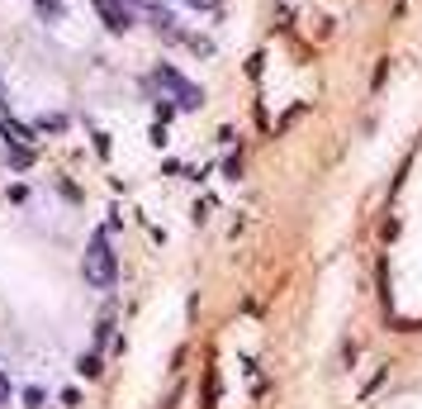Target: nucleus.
Instances as JSON below:
<instances>
[{"mask_svg":"<svg viewBox=\"0 0 422 409\" xmlns=\"http://www.w3.org/2000/svg\"><path fill=\"white\" fill-rule=\"evenodd\" d=\"M114 276H119V267H114V247H109L105 233H95L90 247H86V281H90V286H100V291H109V286H114Z\"/></svg>","mask_w":422,"mask_h":409,"instance_id":"obj_1","label":"nucleus"},{"mask_svg":"<svg viewBox=\"0 0 422 409\" xmlns=\"http://www.w3.org/2000/svg\"><path fill=\"white\" fill-rule=\"evenodd\" d=\"M152 82H157L161 91L171 95V105H181V109H195V105H204V91H200L195 82H185V77L176 72V67H157V72H152Z\"/></svg>","mask_w":422,"mask_h":409,"instance_id":"obj_2","label":"nucleus"},{"mask_svg":"<svg viewBox=\"0 0 422 409\" xmlns=\"http://www.w3.org/2000/svg\"><path fill=\"white\" fill-rule=\"evenodd\" d=\"M95 5V15L105 20L109 33H129L133 29V5H124V0H90Z\"/></svg>","mask_w":422,"mask_h":409,"instance_id":"obj_3","label":"nucleus"},{"mask_svg":"<svg viewBox=\"0 0 422 409\" xmlns=\"http://www.w3.org/2000/svg\"><path fill=\"white\" fill-rule=\"evenodd\" d=\"M152 29H157L161 38H185V33H181V24H176V15H171L166 5H157V10H152Z\"/></svg>","mask_w":422,"mask_h":409,"instance_id":"obj_4","label":"nucleus"},{"mask_svg":"<svg viewBox=\"0 0 422 409\" xmlns=\"http://www.w3.org/2000/svg\"><path fill=\"white\" fill-rule=\"evenodd\" d=\"M185 43H190V48H195V53H200V57H209V53H213V43H209V38H200V33H190Z\"/></svg>","mask_w":422,"mask_h":409,"instance_id":"obj_5","label":"nucleus"},{"mask_svg":"<svg viewBox=\"0 0 422 409\" xmlns=\"http://www.w3.org/2000/svg\"><path fill=\"white\" fill-rule=\"evenodd\" d=\"M38 15H43V20H62V5H57V0H38Z\"/></svg>","mask_w":422,"mask_h":409,"instance_id":"obj_6","label":"nucleus"},{"mask_svg":"<svg viewBox=\"0 0 422 409\" xmlns=\"http://www.w3.org/2000/svg\"><path fill=\"white\" fill-rule=\"evenodd\" d=\"M185 5H195V10H209V15L218 10V0H185Z\"/></svg>","mask_w":422,"mask_h":409,"instance_id":"obj_7","label":"nucleus"},{"mask_svg":"<svg viewBox=\"0 0 422 409\" xmlns=\"http://www.w3.org/2000/svg\"><path fill=\"white\" fill-rule=\"evenodd\" d=\"M124 5H143V10H157L161 0H124Z\"/></svg>","mask_w":422,"mask_h":409,"instance_id":"obj_8","label":"nucleus"},{"mask_svg":"<svg viewBox=\"0 0 422 409\" xmlns=\"http://www.w3.org/2000/svg\"><path fill=\"white\" fill-rule=\"evenodd\" d=\"M0 105H5V91H0Z\"/></svg>","mask_w":422,"mask_h":409,"instance_id":"obj_9","label":"nucleus"}]
</instances>
